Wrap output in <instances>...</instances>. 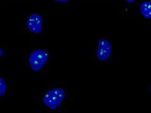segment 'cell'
<instances>
[{"label": "cell", "instance_id": "obj_1", "mask_svg": "<svg viewBox=\"0 0 151 113\" xmlns=\"http://www.w3.org/2000/svg\"><path fill=\"white\" fill-rule=\"evenodd\" d=\"M68 95V92L62 88H53L45 93L42 98V103L47 108L55 111L59 109Z\"/></svg>", "mask_w": 151, "mask_h": 113}, {"label": "cell", "instance_id": "obj_2", "mask_svg": "<svg viewBox=\"0 0 151 113\" xmlns=\"http://www.w3.org/2000/svg\"><path fill=\"white\" fill-rule=\"evenodd\" d=\"M111 52L112 45L110 40L99 38L95 51V56L98 62L104 64L109 63Z\"/></svg>", "mask_w": 151, "mask_h": 113}, {"label": "cell", "instance_id": "obj_3", "mask_svg": "<svg viewBox=\"0 0 151 113\" xmlns=\"http://www.w3.org/2000/svg\"><path fill=\"white\" fill-rule=\"evenodd\" d=\"M50 53L46 49H39L32 51L28 61L31 69L35 72L40 71L49 59Z\"/></svg>", "mask_w": 151, "mask_h": 113}, {"label": "cell", "instance_id": "obj_4", "mask_svg": "<svg viewBox=\"0 0 151 113\" xmlns=\"http://www.w3.org/2000/svg\"><path fill=\"white\" fill-rule=\"evenodd\" d=\"M26 26L31 33L40 34L42 31V16L39 14H32L26 21Z\"/></svg>", "mask_w": 151, "mask_h": 113}, {"label": "cell", "instance_id": "obj_5", "mask_svg": "<svg viewBox=\"0 0 151 113\" xmlns=\"http://www.w3.org/2000/svg\"><path fill=\"white\" fill-rule=\"evenodd\" d=\"M138 12L139 15L146 18L150 19L151 18V4L150 1H144L138 7Z\"/></svg>", "mask_w": 151, "mask_h": 113}, {"label": "cell", "instance_id": "obj_6", "mask_svg": "<svg viewBox=\"0 0 151 113\" xmlns=\"http://www.w3.org/2000/svg\"><path fill=\"white\" fill-rule=\"evenodd\" d=\"M7 89V83L6 81L0 77V97L4 96L6 94Z\"/></svg>", "mask_w": 151, "mask_h": 113}, {"label": "cell", "instance_id": "obj_7", "mask_svg": "<svg viewBox=\"0 0 151 113\" xmlns=\"http://www.w3.org/2000/svg\"><path fill=\"white\" fill-rule=\"evenodd\" d=\"M55 2H58V3H67L68 1L67 0H58V1H54Z\"/></svg>", "mask_w": 151, "mask_h": 113}, {"label": "cell", "instance_id": "obj_8", "mask_svg": "<svg viewBox=\"0 0 151 113\" xmlns=\"http://www.w3.org/2000/svg\"><path fill=\"white\" fill-rule=\"evenodd\" d=\"M4 52L3 50L1 48H0V58L2 57V56L4 55Z\"/></svg>", "mask_w": 151, "mask_h": 113}, {"label": "cell", "instance_id": "obj_9", "mask_svg": "<svg viewBox=\"0 0 151 113\" xmlns=\"http://www.w3.org/2000/svg\"><path fill=\"white\" fill-rule=\"evenodd\" d=\"M135 1H134V0H126V2H127V3H134Z\"/></svg>", "mask_w": 151, "mask_h": 113}]
</instances>
